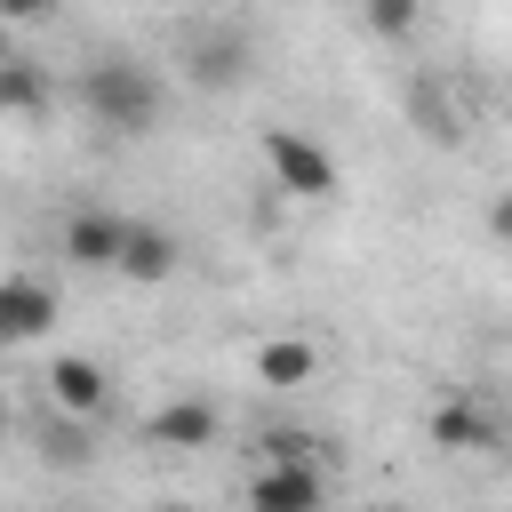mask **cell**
Masks as SVG:
<instances>
[{
	"instance_id": "obj_1",
	"label": "cell",
	"mask_w": 512,
	"mask_h": 512,
	"mask_svg": "<svg viewBox=\"0 0 512 512\" xmlns=\"http://www.w3.org/2000/svg\"><path fill=\"white\" fill-rule=\"evenodd\" d=\"M80 112L104 136H152L160 112H168V88L136 56H96V64H80Z\"/></svg>"
},
{
	"instance_id": "obj_2",
	"label": "cell",
	"mask_w": 512,
	"mask_h": 512,
	"mask_svg": "<svg viewBox=\"0 0 512 512\" xmlns=\"http://www.w3.org/2000/svg\"><path fill=\"white\" fill-rule=\"evenodd\" d=\"M256 152H264V168H272V184L288 200H336V184H344L336 152L312 144L304 128H256Z\"/></svg>"
},
{
	"instance_id": "obj_3",
	"label": "cell",
	"mask_w": 512,
	"mask_h": 512,
	"mask_svg": "<svg viewBox=\"0 0 512 512\" xmlns=\"http://www.w3.org/2000/svg\"><path fill=\"white\" fill-rule=\"evenodd\" d=\"M248 504L256 512H320L328 504V472L312 456H264L248 472Z\"/></svg>"
},
{
	"instance_id": "obj_4",
	"label": "cell",
	"mask_w": 512,
	"mask_h": 512,
	"mask_svg": "<svg viewBox=\"0 0 512 512\" xmlns=\"http://www.w3.org/2000/svg\"><path fill=\"white\" fill-rule=\"evenodd\" d=\"M248 64H256V40L240 32V24H208V32H192L184 40V80L192 88H240L248 80Z\"/></svg>"
},
{
	"instance_id": "obj_5",
	"label": "cell",
	"mask_w": 512,
	"mask_h": 512,
	"mask_svg": "<svg viewBox=\"0 0 512 512\" xmlns=\"http://www.w3.org/2000/svg\"><path fill=\"white\" fill-rule=\"evenodd\" d=\"M56 320H64V304H56L48 280H32V272H0V344H40Z\"/></svg>"
},
{
	"instance_id": "obj_6",
	"label": "cell",
	"mask_w": 512,
	"mask_h": 512,
	"mask_svg": "<svg viewBox=\"0 0 512 512\" xmlns=\"http://www.w3.org/2000/svg\"><path fill=\"white\" fill-rule=\"evenodd\" d=\"M216 432H224V416H216V400H192V392L144 416V448H168V456H192V448H216Z\"/></svg>"
},
{
	"instance_id": "obj_7",
	"label": "cell",
	"mask_w": 512,
	"mask_h": 512,
	"mask_svg": "<svg viewBox=\"0 0 512 512\" xmlns=\"http://www.w3.org/2000/svg\"><path fill=\"white\" fill-rule=\"evenodd\" d=\"M120 224H128V216H112V208H72L64 232H56L64 264H72V272H112V264H120Z\"/></svg>"
},
{
	"instance_id": "obj_8",
	"label": "cell",
	"mask_w": 512,
	"mask_h": 512,
	"mask_svg": "<svg viewBox=\"0 0 512 512\" xmlns=\"http://www.w3.org/2000/svg\"><path fill=\"white\" fill-rule=\"evenodd\" d=\"M176 264H184V240H176L168 224H144V216H128V224H120V264H112L120 280L152 288V280H168Z\"/></svg>"
},
{
	"instance_id": "obj_9",
	"label": "cell",
	"mask_w": 512,
	"mask_h": 512,
	"mask_svg": "<svg viewBox=\"0 0 512 512\" xmlns=\"http://www.w3.org/2000/svg\"><path fill=\"white\" fill-rule=\"evenodd\" d=\"M48 400L72 408V416H104V400H112L104 360H88V352H56V360H48Z\"/></svg>"
},
{
	"instance_id": "obj_10",
	"label": "cell",
	"mask_w": 512,
	"mask_h": 512,
	"mask_svg": "<svg viewBox=\"0 0 512 512\" xmlns=\"http://www.w3.org/2000/svg\"><path fill=\"white\" fill-rule=\"evenodd\" d=\"M312 376H320V344H304V336H272V344H256V384L296 392V384H312Z\"/></svg>"
},
{
	"instance_id": "obj_11",
	"label": "cell",
	"mask_w": 512,
	"mask_h": 512,
	"mask_svg": "<svg viewBox=\"0 0 512 512\" xmlns=\"http://www.w3.org/2000/svg\"><path fill=\"white\" fill-rule=\"evenodd\" d=\"M40 464L48 472H88L96 464V440H88V416L56 408V424H40Z\"/></svg>"
},
{
	"instance_id": "obj_12",
	"label": "cell",
	"mask_w": 512,
	"mask_h": 512,
	"mask_svg": "<svg viewBox=\"0 0 512 512\" xmlns=\"http://www.w3.org/2000/svg\"><path fill=\"white\" fill-rule=\"evenodd\" d=\"M48 104H56L48 72H40L32 56H0V112H16V120H40Z\"/></svg>"
},
{
	"instance_id": "obj_13",
	"label": "cell",
	"mask_w": 512,
	"mask_h": 512,
	"mask_svg": "<svg viewBox=\"0 0 512 512\" xmlns=\"http://www.w3.org/2000/svg\"><path fill=\"white\" fill-rule=\"evenodd\" d=\"M408 112H416V136H424V144H464V120H456V96H440V80H416V96H408Z\"/></svg>"
},
{
	"instance_id": "obj_14",
	"label": "cell",
	"mask_w": 512,
	"mask_h": 512,
	"mask_svg": "<svg viewBox=\"0 0 512 512\" xmlns=\"http://www.w3.org/2000/svg\"><path fill=\"white\" fill-rule=\"evenodd\" d=\"M432 448H488V416L472 400H440L432 408Z\"/></svg>"
},
{
	"instance_id": "obj_15",
	"label": "cell",
	"mask_w": 512,
	"mask_h": 512,
	"mask_svg": "<svg viewBox=\"0 0 512 512\" xmlns=\"http://www.w3.org/2000/svg\"><path fill=\"white\" fill-rule=\"evenodd\" d=\"M416 16H424V0H360V24H368L376 40H408Z\"/></svg>"
},
{
	"instance_id": "obj_16",
	"label": "cell",
	"mask_w": 512,
	"mask_h": 512,
	"mask_svg": "<svg viewBox=\"0 0 512 512\" xmlns=\"http://www.w3.org/2000/svg\"><path fill=\"white\" fill-rule=\"evenodd\" d=\"M256 448H264V456H312L320 440H312V432H296V424H280V432H264Z\"/></svg>"
},
{
	"instance_id": "obj_17",
	"label": "cell",
	"mask_w": 512,
	"mask_h": 512,
	"mask_svg": "<svg viewBox=\"0 0 512 512\" xmlns=\"http://www.w3.org/2000/svg\"><path fill=\"white\" fill-rule=\"evenodd\" d=\"M56 0H0V24H40Z\"/></svg>"
},
{
	"instance_id": "obj_18",
	"label": "cell",
	"mask_w": 512,
	"mask_h": 512,
	"mask_svg": "<svg viewBox=\"0 0 512 512\" xmlns=\"http://www.w3.org/2000/svg\"><path fill=\"white\" fill-rule=\"evenodd\" d=\"M488 232H496V240H512V192H504V200H488Z\"/></svg>"
},
{
	"instance_id": "obj_19",
	"label": "cell",
	"mask_w": 512,
	"mask_h": 512,
	"mask_svg": "<svg viewBox=\"0 0 512 512\" xmlns=\"http://www.w3.org/2000/svg\"><path fill=\"white\" fill-rule=\"evenodd\" d=\"M8 424H16V416H8V392H0V440H8Z\"/></svg>"
}]
</instances>
